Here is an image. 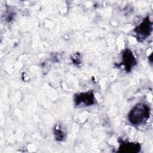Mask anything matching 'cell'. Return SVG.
Masks as SVG:
<instances>
[{
	"label": "cell",
	"mask_w": 153,
	"mask_h": 153,
	"mask_svg": "<svg viewBox=\"0 0 153 153\" xmlns=\"http://www.w3.org/2000/svg\"><path fill=\"white\" fill-rule=\"evenodd\" d=\"M149 114V108L146 105L137 104L130 111L128 120L133 124H141L147 120Z\"/></svg>",
	"instance_id": "1"
},
{
	"label": "cell",
	"mask_w": 153,
	"mask_h": 153,
	"mask_svg": "<svg viewBox=\"0 0 153 153\" xmlns=\"http://www.w3.org/2000/svg\"><path fill=\"white\" fill-rule=\"evenodd\" d=\"M92 95L90 94H85L84 95L81 94L80 96H78V100L81 101V102H84L86 105L88 104H91V102L93 101V98H92Z\"/></svg>",
	"instance_id": "2"
}]
</instances>
